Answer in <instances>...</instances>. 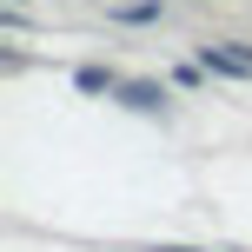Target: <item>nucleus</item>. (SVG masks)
Instances as JSON below:
<instances>
[{
  "label": "nucleus",
  "mask_w": 252,
  "mask_h": 252,
  "mask_svg": "<svg viewBox=\"0 0 252 252\" xmlns=\"http://www.w3.org/2000/svg\"><path fill=\"white\" fill-rule=\"evenodd\" d=\"M199 66H213L226 80H252V47H199Z\"/></svg>",
  "instance_id": "f257e3e1"
},
{
  "label": "nucleus",
  "mask_w": 252,
  "mask_h": 252,
  "mask_svg": "<svg viewBox=\"0 0 252 252\" xmlns=\"http://www.w3.org/2000/svg\"><path fill=\"white\" fill-rule=\"evenodd\" d=\"M120 93H126V106H139V113H159V106H166V93L146 87V80H133V87H120Z\"/></svg>",
  "instance_id": "f03ea898"
},
{
  "label": "nucleus",
  "mask_w": 252,
  "mask_h": 252,
  "mask_svg": "<svg viewBox=\"0 0 252 252\" xmlns=\"http://www.w3.org/2000/svg\"><path fill=\"white\" fill-rule=\"evenodd\" d=\"M146 252H199V246H146Z\"/></svg>",
  "instance_id": "7ed1b4c3"
}]
</instances>
